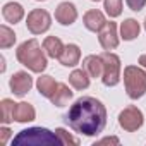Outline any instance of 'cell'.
<instances>
[{"label":"cell","mask_w":146,"mask_h":146,"mask_svg":"<svg viewBox=\"0 0 146 146\" xmlns=\"http://www.w3.org/2000/svg\"><path fill=\"white\" fill-rule=\"evenodd\" d=\"M36 88H38V91H40L41 96H45V98L50 100L52 95H53V91H55V88H57V81L52 76H40L38 81H36Z\"/></svg>","instance_id":"d6986e66"},{"label":"cell","mask_w":146,"mask_h":146,"mask_svg":"<svg viewBox=\"0 0 146 146\" xmlns=\"http://www.w3.org/2000/svg\"><path fill=\"white\" fill-rule=\"evenodd\" d=\"M103 144H119V137L110 136V137H103V139H100V141L95 143V146H103Z\"/></svg>","instance_id":"484cf974"},{"label":"cell","mask_w":146,"mask_h":146,"mask_svg":"<svg viewBox=\"0 0 146 146\" xmlns=\"http://www.w3.org/2000/svg\"><path fill=\"white\" fill-rule=\"evenodd\" d=\"M139 64H141V67L146 70V55H141V57H139Z\"/></svg>","instance_id":"83f0119b"},{"label":"cell","mask_w":146,"mask_h":146,"mask_svg":"<svg viewBox=\"0 0 146 146\" xmlns=\"http://www.w3.org/2000/svg\"><path fill=\"white\" fill-rule=\"evenodd\" d=\"M50 24H52V17L43 9H35V11H31L28 14L26 26H28V29L33 35H41V33L48 31L50 29Z\"/></svg>","instance_id":"8992f818"},{"label":"cell","mask_w":146,"mask_h":146,"mask_svg":"<svg viewBox=\"0 0 146 146\" xmlns=\"http://www.w3.org/2000/svg\"><path fill=\"white\" fill-rule=\"evenodd\" d=\"M102 60H103V74H102V81L105 86H115L120 81V58L112 53V52H103L102 53Z\"/></svg>","instance_id":"5b68a950"},{"label":"cell","mask_w":146,"mask_h":146,"mask_svg":"<svg viewBox=\"0 0 146 146\" xmlns=\"http://www.w3.org/2000/svg\"><path fill=\"white\" fill-rule=\"evenodd\" d=\"M12 144H29V146H43V144L52 146V144H57V146H60L62 139L58 137L57 132H52L46 127H29V129L21 131L12 139Z\"/></svg>","instance_id":"3957f363"},{"label":"cell","mask_w":146,"mask_h":146,"mask_svg":"<svg viewBox=\"0 0 146 146\" xmlns=\"http://www.w3.org/2000/svg\"><path fill=\"white\" fill-rule=\"evenodd\" d=\"M64 48H65L64 43H62L60 38H57V36H46L45 41H43V50H45L46 55L52 57V58H58V57L62 55Z\"/></svg>","instance_id":"9a60e30c"},{"label":"cell","mask_w":146,"mask_h":146,"mask_svg":"<svg viewBox=\"0 0 146 146\" xmlns=\"http://www.w3.org/2000/svg\"><path fill=\"white\" fill-rule=\"evenodd\" d=\"M124 84L129 98H141L146 93V70L136 65H127L124 69Z\"/></svg>","instance_id":"277c9868"},{"label":"cell","mask_w":146,"mask_h":146,"mask_svg":"<svg viewBox=\"0 0 146 146\" xmlns=\"http://www.w3.org/2000/svg\"><path fill=\"white\" fill-rule=\"evenodd\" d=\"M55 19L64 24V26H70V24H74V21L78 19V11L74 7V4H70V2H62L58 4L57 11H55Z\"/></svg>","instance_id":"30bf717a"},{"label":"cell","mask_w":146,"mask_h":146,"mask_svg":"<svg viewBox=\"0 0 146 146\" xmlns=\"http://www.w3.org/2000/svg\"><path fill=\"white\" fill-rule=\"evenodd\" d=\"M125 2H127L129 9L134 11V12H139V11L146 5V0H125Z\"/></svg>","instance_id":"d4e9b609"},{"label":"cell","mask_w":146,"mask_h":146,"mask_svg":"<svg viewBox=\"0 0 146 146\" xmlns=\"http://www.w3.org/2000/svg\"><path fill=\"white\" fill-rule=\"evenodd\" d=\"M65 122L84 136H98L107 125V108L93 96H81L65 115Z\"/></svg>","instance_id":"6da1fadb"},{"label":"cell","mask_w":146,"mask_h":146,"mask_svg":"<svg viewBox=\"0 0 146 146\" xmlns=\"http://www.w3.org/2000/svg\"><path fill=\"white\" fill-rule=\"evenodd\" d=\"M9 84H11V90H12L14 95L24 96V95L31 90V86H33V78L28 74V72L19 70V72H16V74L11 78Z\"/></svg>","instance_id":"ba28073f"},{"label":"cell","mask_w":146,"mask_h":146,"mask_svg":"<svg viewBox=\"0 0 146 146\" xmlns=\"http://www.w3.org/2000/svg\"><path fill=\"white\" fill-rule=\"evenodd\" d=\"M38 2H43V0H38Z\"/></svg>","instance_id":"4dcf8cb0"},{"label":"cell","mask_w":146,"mask_h":146,"mask_svg":"<svg viewBox=\"0 0 146 146\" xmlns=\"http://www.w3.org/2000/svg\"><path fill=\"white\" fill-rule=\"evenodd\" d=\"M79 58H81V50H79V46L74 45V43L65 45L62 55L58 57L60 64L65 65V67H74V65H78V64H79Z\"/></svg>","instance_id":"8fae6325"},{"label":"cell","mask_w":146,"mask_h":146,"mask_svg":"<svg viewBox=\"0 0 146 146\" xmlns=\"http://www.w3.org/2000/svg\"><path fill=\"white\" fill-rule=\"evenodd\" d=\"M70 98H72V91L69 90V86L64 84V83H57V88H55V91H53L50 102H52L55 107H64Z\"/></svg>","instance_id":"2e32d148"},{"label":"cell","mask_w":146,"mask_h":146,"mask_svg":"<svg viewBox=\"0 0 146 146\" xmlns=\"http://www.w3.org/2000/svg\"><path fill=\"white\" fill-rule=\"evenodd\" d=\"M16 43V35L11 28L7 26H0V46L2 48H9Z\"/></svg>","instance_id":"7402d4cb"},{"label":"cell","mask_w":146,"mask_h":146,"mask_svg":"<svg viewBox=\"0 0 146 146\" xmlns=\"http://www.w3.org/2000/svg\"><path fill=\"white\" fill-rule=\"evenodd\" d=\"M2 14H4V19H5L7 23L16 24V23H19V21L24 17V9H23V5L17 4V2H9V4L4 5Z\"/></svg>","instance_id":"5bb4252c"},{"label":"cell","mask_w":146,"mask_h":146,"mask_svg":"<svg viewBox=\"0 0 146 146\" xmlns=\"http://www.w3.org/2000/svg\"><path fill=\"white\" fill-rule=\"evenodd\" d=\"M14 110H16V103L9 98H4L2 103H0V120L4 124H9L14 120Z\"/></svg>","instance_id":"44dd1931"},{"label":"cell","mask_w":146,"mask_h":146,"mask_svg":"<svg viewBox=\"0 0 146 146\" xmlns=\"http://www.w3.org/2000/svg\"><path fill=\"white\" fill-rule=\"evenodd\" d=\"M143 122H144V117L137 107H127L119 113V124L124 131L134 132L143 125Z\"/></svg>","instance_id":"52a82bcc"},{"label":"cell","mask_w":146,"mask_h":146,"mask_svg":"<svg viewBox=\"0 0 146 146\" xmlns=\"http://www.w3.org/2000/svg\"><path fill=\"white\" fill-rule=\"evenodd\" d=\"M93 2H100V0H93Z\"/></svg>","instance_id":"f546056e"},{"label":"cell","mask_w":146,"mask_h":146,"mask_svg":"<svg viewBox=\"0 0 146 146\" xmlns=\"http://www.w3.org/2000/svg\"><path fill=\"white\" fill-rule=\"evenodd\" d=\"M55 132H57V134H58V137L62 139V144H69V146H78V144H79V139L72 137V136H70L65 129H62V127H60V129H57Z\"/></svg>","instance_id":"cb8c5ba5"},{"label":"cell","mask_w":146,"mask_h":146,"mask_svg":"<svg viewBox=\"0 0 146 146\" xmlns=\"http://www.w3.org/2000/svg\"><path fill=\"white\" fill-rule=\"evenodd\" d=\"M36 112L33 108V105L23 102V103H16V110H14V120L17 122H31L35 120Z\"/></svg>","instance_id":"e0dca14e"},{"label":"cell","mask_w":146,"mask_h":146,"mask_svg":"<svg viewBox=\"0 0 146 146\" xmlns=\"http://www.w3.org/2000/svg\"><path fill=\"white\" fill-rule=\"evenodd\" d=\"M141 28H139V23L134 21V19H125L122 24H120V36L125 40V41H131L134 38H137Z\"/></svg>","instance_id":"ffe728a7"},{"label":"cell","mask_w":146,"mask_h":146,"mask_svg":"<svg viewBox=\"0 0 146 146\" xmlns=\"http://www.w3.org/2000/svg\"><path fill=\"white\" fill-rule=\"evenodd\" d=\"M9 137H11V129L4 125L2 129H0V144H7Z\"/></svg>","instance_id":"4316f807"},{"label":"cell","mask_w":146,"mask_h":146,"mask_svg":"<svg viewBox=\"0 0 146 146\" xmlns=\"http://www.w3.org/2000/svg\"><path fill=\"white\" fill-rule=\"evenodd\" d=\"M83 21H84V26L90 31H95V33H100L103 29V26L107 24V19L100 11H88L84 14Z\"/></svg>","instance_id":"7c38bea8"},{"label":"cell","mask_w":146,"mask_h":146,"mask_svg":"<svg viewBox=\"0 0 146 146\" xmlns=\"http://www.w3.org/2000/svg\"><path fill=\"white\" fill-rule=\"evenodd\" d=\"M16 57L33 72H43L46 69V55L36 40H28L21 43L16 50Z\"/></svg>","instance_id":"7a4b0ae2"},{"label":"cell","mask_w":146,"mask_h":146,"mask_svg":"<svg viewBox=\"0 0 146 146\" xmlns=\"http://www.w3.org/2000/svg\"><path fill=\"white\" fill-rule=\"evenodd\" d=\"M105 9L110 17H117L122 12V0H105Z\"/></svg>","instance_id":"603a6c76"},{"label":"cell","mask_w":146,"mask_h":146,"mask_svg":"<svg viewBox=\"0 0 146 146\" xmlns=\"http://www.w3.org/2000/svg\"><path fill=\"white\" fill-rule=\"evenodd\" d=\"M69 83L74 90H86L90 86V74L84 69H76V70L70 72Z\"/></svg>","instance_id":"ac0fdd59"},{"label":"cell","mask_w":146,"mask_h":146,"mask_svg":"<svg viewBox=\"0 0 146 146\" xmlns=\"http://www.w3.org/2000/svg\"><path fill=\"white\" fill-rule=\"evenodd\" d=\"M83 69L90 74V78H102V74H103L102 55H88L83 60Z\"/></svg>","instance_id":"4fadbf2b"},{"label":"cell","mask_w":146,"mask_h":146,"mask_svg":"<svg viewBox=\"0 0 146 146\" xmlns=\"http://www.w3.org/2000/svg\"><path fill=\"white\" fill-rule=\"evenodd\" d=\"M144 29H146V19H144Z\"/></svg>","instance_id":"f1b7e54d"},{"label":"cell","mask_w":146,"mask_h":146,"mask_svg":"<svg viewBox=\"0 0 146 146\" xmlns=\"http://www.w3.org/2000/svg\"><path fill=\"white\" fill-rule=\"evenodd\" d=\"M98 40H100V45L105 48V50H113L117 48L119 45V36H117V24L115 23H107L103 26V29L98 33Z\"/></svg>","instance_id":"9c48e42d"}]
</instances>
